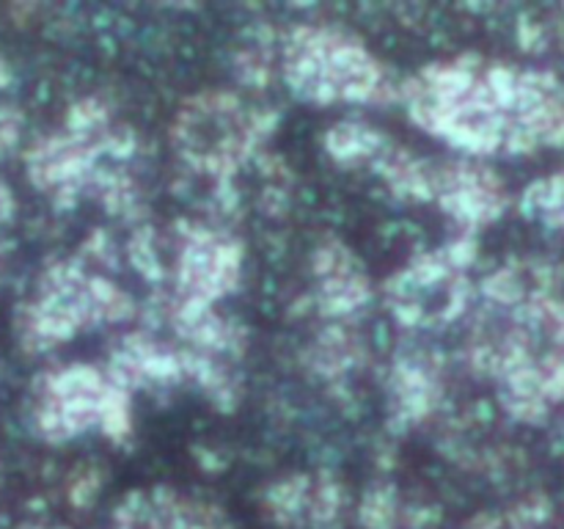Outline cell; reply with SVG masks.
Returning <instances> with one entry per match:
<instances>
[{
  "mask_svg": "<svg viewBox=\"0 0 564 529\" xmlns=\"http://www.w3.org/2000/svg\"><path fill=\"white\" fill-rule=\"evenodd\" d=\"M11 141H14V125H11V119L3 114V108H0V152H3Z\"/></svg>",
  "mask_w": 564,
  "mask_h": 529,
  "instance_id": "6da1fadb",
  "label": "cell"
},
{
  "mask_svg": "<svg viewBox=\"0 0 564 529\" xmlns=\"http://www.w3.org/2000/svg\"><path fill=\"white\" fill-rule=\"evenodd\" d=\"M9 209H11V196H9V187H6L3 182H0V220H3L6 215H9Z\"/></svg>",
  "mask_w": 564,
  "mask_h": 529,
  "instance_id": "7a4b0ae2",
  "label": "cell"
}]
</instances>
